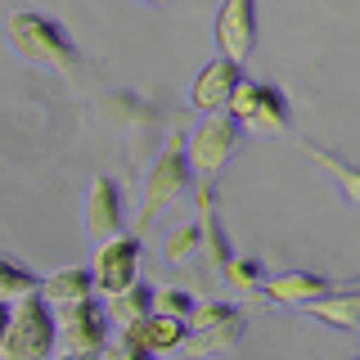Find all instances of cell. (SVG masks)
<instances>
[{
    "label": "cell",
    "mask_w": 360,
    "mask_h": 360,
    "mask_svg": "<svg viewBox=\"0 0 360 360\" xmlns=\"http://www.w3.org/2000/svg\"><path fill=\"white\" fill-rule=\"evenodd\" d=\"M194 180L198 172L189 162V140L180 131L167 135V144L158 149V158L140 180V230H149L167 207H180L185 198H194Z\"/></svg>",
    "instance_id": "6da1fadb"
},
{
    "label": "cell",
    "mask_w": 360,
    "mask_h": 360,
    "mask_svg": "<svg viewBox=\"0 0 360 360\" xmlns=\"http://www.w3.org/2000/svg\"><path fill=\"white\" fill-rule=\"evenodd\" d=\"M5 32H9V45H14L27 63L54 68V72H63L68 82H72L77 63H82V50L68 37L63 22H54L50 14H37V9H14L9 22H5Z\"/></svg>",
    "instance_id": "7a4b0ae2"
},
{
    "label": "cell",
    "mask_w": 360,
    "mask_h": 360,
    "mask_svg": "<svg viewBox=\"0 0 360 360\" xmlns=\"http://www.w3.org/2000/svg\"><path fill=\"white\" fill-rule=\"evenodd\" d=\"M59 352V324H54V307L32 292V297L14 302V324L0 347V360H54Z\"/></svg>",
    "instance_id": "3957f363"
},
{
    "label": "cell",
    "mask_w": 360,
    "mask_h": 360,
    "mask_svg": "<svg viewBox=\"0 0 360 360\" xmlns=\"http://www.w3.org/2000/svg\"><path fill=\"white\" fill-rule=\"evenodd\" d=\"M248 329V315L230 302H207V307H194L189 315V333L180 342V356L189 360H207V356H221L230 347H239V338Z\"/></svg>",
    "instance_id": "277c9868"
},
{
    "label": "cell",
    "mask_w": 360,
    "mask_h": 360,
    "mask_svg": "<svg viewBox=\"0 0 360 360\" xmlns=\"http://www.w3.org/2000/svg\"><path fill=\"white\" fill-rule=\"evenodd\" d=\"M230 112L243 122V131H252V135H284L292 127L288 95L270 82H252V77H243V82L234 86Z\"/></svg>",
    "instance_id": "5b68a950"
},
{
    "label": "cell",
    "mask_w": 360,
    "mask_h": 360,
    "mask_svg": "<svg viewBox=\"0 0 360 360\" xmlns=\"http://www.w3.org/2000/svg\"><path fill=\"white\" fill-rule=\"evenodd\" d=\"M54 324H59L63 356L90 360L108 347V311H104L99 297H82V302H68V307H54Z\"/></svg>",
    "instance_id": "8992f818"
},
{
    "label": "cell",
    "mask_w": 360,
    "mask_h": 360,
    "mask_svg": "<svg viewBox=\"0 0 360 360\" xmlns=\"http://www.w3.org/2000/svg\"><path fill=\"white\" fill-rule=\"evenodd\" d=\"M243 122L234 117L230 108L225 112H202V127L189 135V162H194L198 176H217L234 153L243 149Z\"/></svg>",
    "instance_id": "52a82bcc"
},
{
    "label": "cell",
    "mask_w": 360,
    "mask_h": 360,
    "mask_svg": "<svg viewBox=\"0 0 360 360\" xmlns=\"http://www.w3.org/2000/svg\"><path fill=\"white\" fill-rule=\"evenodd\" d=\"M140 262H144V243L140 234H112V239H99V252H95V284L99 292H122L127 284H135L140 279Z\"/></svg>",
    "instance_id": "ba28073f"
},
{
    "label": "cell",
    "mask_w": 360,
    "mask_h": 360,
    "mask_svg": "<svg viewBox=\"0 0 360 360\" xmlns=\"http://www.w3.org/2000/svg\"><path fill=\"white\" fill-rule=\"evenodd\" d=\"M217 45L225 59L248 63L257 50V0H221L217 14Z\"/></svg>",
    "instance_id": "9c48e42d"
},
{
    "label": "cell",
    "mask_w": 360,
    "mask_h": 360,
    "mask_svg": "<svg viewBox=\"0 0 360 360\" xmlns=\"http://www.w3.org/2000/svg\"><path fill=\"white\" fill-rule=\"evenodd\" d=\"M82 212H86V230L95 239H112V234L127 230V207H122V185L112 176H90L86 185V198H82Z\"/></svg>",
    "instance_id": "30bf717a"
},
{
    "label": "cell",
    "mask_w": 360,
    "mask_h": 360,
    "mask_svg": "<svg viewBox=\"0 0 360 360\" xmlns=\"http://www.w3.org/2000/svg\"><path fill=\"white\" fill-rule=\"evenodd\" d=\"M239 82H243V63H234V59H225V54H217V59H212V63L194 77L189 99H194V108H202V112H225Z\"/></svg>",
    "instance_id": "8fae6325"
},
{
    "label": "cell",
    "mask_w": 360,
    "mask_h": 360,
    "mask_svg": "<svg viewBox=\"0 0 360 360\" xmlns=\"http://www.w3.org/2000/svg\"><path fill=\"white\" fill-rule=\"evenodd\" d=\"M122 333L131 338V342L149 347V352H180V342H185L189 333V320H180V315H167V311H149L144 320L135 324H122Z\"/></svg>",
    "instance_id": "7c38bea8"
},
{
    "label": "cell",
    "mask_w": 360,
    "mask_h": 360,
    "mask_svg": "<svg viewBox=\"0 0 360 360\" xmlns=\"http://www.w3.org/2000/svg\"><path fill=\"white\" fill-rule=\"evenodd\" d=\"M329 288L333 284L324 275H315V270H284V275H266L257 292L270 302H284V307H307V302L324 297Z\"/></svg>",
    "instance_id": "4fadbf2b"
},
{
    "label": "cell",
    "mask_w": 360,
    "mask_h": 360,
    "mask_svg": "<svg viewBox=\"0 0 360 360\" xmlns=\"http://www.w3.org/2000/svg\"><path fill=\"white\" fill-rule=\"evenodd\" d=\"M307 315H315L320 324H333V329H342V333H356L360 329V288H329L324 297H315V302H307L302 307Z\"/></svg>",
    "instance_id": "5bb4252c"
},
{
    "label": "cell",
    "mask_w": 360,
    "mask_h": 360,
    "mask_svg": "<svg viewBox=\"0 0 360 360\" xmlns=\"http://www.w3.org/2000/svg\"><path fill=\"white\" fill-rule=\"evenodd\" d=\"M99 284H95V270L90 266H59L41 279V297L50 307H68V302H82V297H95Z\"/></svg>",
    "instance_id": "9a60e30c"
},
{
    "label": "cell",
    "mask_w": 360,
    "mask_h": 360,
    "mask_svg": "<svg viewBox=\"0 0 360 360\" xmlns=\"http://www.w3.org/2000/svg\"><path fill=\"white\" fill-rule=\"evenodd\" d=\"M302 153L315 158V162L324 167L333 180H338V189H342V198L352 202V207L360 212V162H352V158H342V153H333V149H320L315 140H302Z\"/></svg>",
    "instance_id": "2e32d148"
},
{
    "label": "cell",
    "mask_w": 360,
    "mask_h": 360,
    "mask_svg": "<svg viewBox=\"0 0 360 360\" xmlns=\"http://www.w3.org/2000/svg\"><path fill=\"white\" fill-rule=\"evenodd\" d=\"M167 262L180 266V270H198L202 262H207V243H202V221L198 217L167 234ZM198 275H202V270H198ZM207 275H212V270H207Z\"/></svg>",
    "instance_id": "e0dca14e"
},
{
    "label": "cell",
    "mask_w": 360,
    "mask_h": 360,
    "mask_svg": "<svg viewBox=\"0 0 360 360\" xmlns=\"http://www.w3.org/2000/svg\"><path fill=\"white\" fill-rule=\"evenodd\" d=\"M153 288L149 279H135V284H127L122 292H108V320L112 324H135V320H144V315L153 311Z\"/></svg>",
    "instance_id": "ac0fdd59"
},
{
    "label": "cell",
    "mask_w": 360,
    "mask_h": 360,
    "mask_svg": "<svg viewBox=\"0 0 360 360\" xmlns=\"http://www.w3.org/2000/svg\"><path fill=\"white\" fill-rule=\"evenodd\" d=\"M32 292H41V279L32 275L27 266H18L14 257L0 252V302H22V297H32Z\"/></svg>",
    "instance_id": "d6986e66"
},
{
    "label": "cell",
    "mask_w": 360,
    "mask_h": 360,
    "mask_svg": "<svg viewBox=\"0 0 360 360\" xmlns=\"http://www.w3.org/2000/svg\"><path fill=\"white\" fill-rule=\"evenodd\" d=\"M221 279L230 288H262V279H266V266L257 262V257H248V252H230V262L221 266Z\"/></svg>",
    "instance_id": "ffe728a7"
},
{
    "label": "cell",
    "mask_w": 360,
    "mask_h": 360,
    "mask_svg": "<svg viewBox=\"0 0 360 360\" xmlns=\"http://www.w3.org/2000/svg\"><path fill=\"white\" fill-rule=\"evenodd\" d=\"M194 292L189 288H153V311H167V315H180V320H189L194 315Z\"/></svg>",
    "instance_id": "44dd1931"
},
{
    "label": "cell",
    "mask_w": 360,
    "mask_h": 360,
    "mask_svg": "<svg viewBox=\"0 0 360 360\" xmlns=\"http://www.w3.org/2000/svg\"><path fill=\"white\" fill-rule=\"evenodd\" d=\"M99 360H153L149 347H140V342H131L127 333L117 338V342H108L104 352H99Z\"/></svg>",
    "instance_id": "7402d4cb"
},
{
    "label": "cell",
    "mask_w": 360,
    "mask_h": 360,
    "mask_svg": "<svg viewBox=\"0 0 360 360\" xmlns=\"http://www.w3.org/2000/svg\"><path fill=\"white\" fill-rule=\"evenodd\" d=\"M9 324H14V302H0V347L9 338Z\"/></svg>",
    "instance_id": "603a6c76"
},
{
    "label": "cell",
    "mask_w": 360,
    "mask_h": 360,
    "mask_svg": "<svg viewBox=\"0 0 360 360\" xmlns=\"http://www.w3.org/2000/svg\"><path fill=\"white\" fill-rule=\"evenodd\" d=\"M144 5H167V0H144Z\"/></svg>",
    "instance_id": "cb8c5ba5"
},
{
    "label": "cell",
    "mask_w": 360,
    "mask_h": 360,
    "mask_svg": "<svg viewBox=\"0 0 360 360\" xmlns=\"http://www.w3.org/2000/svg\"><path fill=\"white\" fill-rule=\"evenodd\" d=\"M352 288H360V279H356V284H352Z\"/></svg>",
    "instance_id": "d4e9b609"
},
{
    "label": "cell",
    "mask_w": 360,
    "mask_h": 360,
    "mask_svg": "<svg viewBox=\"0 0 360 360\" xmlns=\"http://www.w3.org/2000/svg\"><path fill=\"white\" fill-rule=\"evenodd\" d=\"M90 360H99V356H90Z\"/></svg>",
    "instance_id": "484cf974"
},
{
    "label": "cell",
    "mask_w": 360,
    "mask_h": 360,
    "mask_svg": "<svg viewBox=\"0 0 360 360\" xmlns=\"http://www.w3.org/2000/svg\"><path fill=\"white\" fill-rule=\"evenodd\" d=\"M352 360H360V356H352Z\"/></svg>",
    "instance_id": "4316f807"
},
{
    "label": "cell",
    "mask_w": 360,
    "mask_h": 360,
    "mask_svg": "<svg viewBox=\"0 0 360 360\" xmlns=\"http://www.w3.org/2000/svg\"><path fill=\"white\" fill-rule=\"evenodd\" d=\"M0 5H5V0H0Z\"/></svg>",
    "instance_id": "83f0119b"
}]
</instances>
